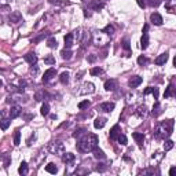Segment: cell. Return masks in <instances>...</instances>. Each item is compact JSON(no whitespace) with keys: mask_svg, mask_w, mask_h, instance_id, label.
Wrapping results in <instances>:
<instances>
[{"mask_svg":"<svg viewBox=\"0 0 176 176\" xmlns=\"http://www.w3.org/2000/svg\"><path fill=\"white\" fill-rule=\"evenodd\" d=\"M98 147V136L95 133H88L84 135V138H81L77 143V149L83 153L94 151V149Z\"/></svg>","mask_w":176,"mask_h":176,"instance_id":"obj_1","label":"cell"},{"mask_svg":"<svg viewBox=\"0 0 176 176\" xmlns=\"http://www.w3.org/2000/svg\"><path fill=\"white\" fill-rule=\"evenodd\" d=\"M173 131V120H165L156 127L154 129V138L158 140L168 138Z\"/></svg>","mask_w":176,"mask_h":176,"instance_id":"obj_2","label":"cell"},{"mask_svg":"<svg viewBox=\"0 0 176 176\" xmlns=\"http://www.w3.org/2000/svg\"><path fill=\"white\" fill-rule=\"evenodd\" d=\"M140 47L146 50L149 47V25L146 24L143 26V35H142V39H140Z\"/></svg>","mask_w":176,"mask_h":176,"instance_id":"obj_3","label":"cell"},{"mask_svg":"<svg viewBox=\"0 0 176 176\" xmlns=\"http://www.w3.org/2000/svg\"><path fill=\"white\" fill-rule=\"evenodd\" d=\"M50 150H51L52 154H63L65 146H63V143H61V142H54V143L50 146Z\"/></svg>","mask_w":176,"mask_h":176,"instance_id":"obj_4","label":"cell"},{"mask_svg":"<svg viewBox=\"0 0 176 176\" xmlns=\"http://www.w3.org/2000/svg\"><path fill=\"white\" fill-rule=\"evenodd\" d=\"M114 107H116V105L113 103V102H105V103L99 105L98 106V110H102V112H106V113H110L114 110Z\"/></svg>","mask_w":176,"mask_h":176,"instance_id":"obj_5","label":"cell"},{"mask_svg":"<svg viewBox=\"0 0 176 176\" xmlns=\"http://www.w3.org/2000/svg\"><path fill=\"white\" fill-rule=\"evenodd\" d=\"M83 89H81L80 91V94H83V95H84V94H94V92H95V85L92 84V83H84V84H83Z\"/></svg>","mask_w":176,"mask_h":176,"instance_id":"obj_6","label":"cell"},{"mask_svg":"<svg viewBox=\"0 0 176 176\" xmlns=\"http://www.w3.org/2000/svg\"><path fill=\"white\" fill-rule=\"evenodd\" d=\"M56 76V70L54 68L51 69H48V70H45L44 72V76H43V83L45 84V83H48V81L51 80L52 77H55Z\"/></svg>","mask_w":176,"mask_h":176,"instance_id":"obj_7","label":"cell"},{"mask_svg":"<svg viewBox=\"0 0 176 176\" xmlns=\"http://www.w3.org/2000/svg\"><path fill=\"white\" fill-rule=\"evenodd\" d=\"M8 19H10V22H12V24H19V22H22V14H21L19 11H14L10 14Z\"/></svg>","mask_w":176,"mask_h":176,"instance_id":"obj_8","label":"cell"},{"mask_svg":"<svg viewBox=\"0 0 176 176\" xmlns=\"http://www.w3.org/2000/svg\"><path fill=\"white\" fill-rule=\"evenodd\" d=\"M103 7H105V3L100 1V0H91V1H89V8H91V10L99 11V10H102Z\"/></svg>","mask_w":176,"mask_h":176,"instance_id":"obj_9","label":"cell"},{"mask_svg":"<svg viewBox=\"0 0 176 176\" xmlns=\"http://www.w3.org/2000/svg\"><path fill=\"white\" fill-rule=\"evenodd\" d=\"M142 84V77L140 76H132L131 79L128 80V85L131 88H136Z\"/></svg>","mask_w":176,"mask_h":176,"instance_id":"obj_10","label":"cell"},{"mask_svg":"<svg viewBox=\"0 0 176 176\" xmlns=\"http://www.w3.org/2000/svg\"><path fill=\"white\" fill-rule=\"evenodd\" d=\"M21 112H22L21 106H18V105H15V106H11V109H10V118H11V120H14V118H17V117H19Z\"/></svg>","mask_w":176,"mask_h":176,"instance_id":"obj_11","label":"cell"},{"mask_svg":"<svg viewBox=\"0 0 176 176\" xmlns=\"http://www.w3.org/2000/svg\"><path fill=\"white\" fill-rule=\"evenodd\" d=\"M25 61H26L30 66H33V65L37 63V55L35 52H28V54L25 55Z\"/></svg>","mask_w":176,"mask_h":176,"instance_id":"obj_12","label":"cell"},{"mask_svg":"<svg viewBox=\"0 0 176 176\" xmlns=\"http://www.w3.org/2000/svg\"><path fill=\"white\" fill-rule=\"evenodd\" d=\"M150 21H151L154 25H157V26H160V25H162V17L158 14V12H153L151 15H150Z\"/></svg>","mask_w":176,"mask_h":176,"instance_id":"obj_13","label":"cell"},{"mask_svg":"<svg viewBox=\"0 0 176 176\" xmlns=\"http://www.w3.org/2000/svg\"><path fill=\"white\" fill-rule=\"evenodd\" d=\"M117 88V81L114 79H110V80L105 81V89L106 91H114Z\"/></svg>","mask_w":176,"mask_h":176,"instance_id":"obj_14","label":"cell"},{"mask_svg":"<svg viewBox=\"0 0 176 176\" xmlns=\"http://www.w3.org/2000/svg\"><path fill=\"white\" fill-rule=\"evenodd\" d=\"M167 61H168V52H164V54H161V55L157 56L156 61H154V63L158 65V66H161V65L167 63Z\"/></svg>","mask_w":176,"mask_h":176,"instance_id":"obj_15","label":"cell"},{"mask_svg":"<svg viewBox=\"0 0 176 176\" xmlns=\"http://www.w3.org/2000/svg\"><path fill=\"white\" fill-rule=\"evenodd\" d=\"M135 114L139 117V118H144V117L147 116V107H146L144 105H143V106H139V107L136 109Z\"/></svg>","mask_w":176,"mask_h":176,"instance_id":"obj_16","label":"cell"},{"mask_svg":"<svg viewBox=\"0 0 176 176\" xmlns=\"http://www.w3.org/2000/svg\"><path fill=\"white\" fill-rule=\"evenodd\" d=\"M106 118L105 117H98L95 121H94V127H95L96 129H100V128H103L105 125H106Z\"/></svg>","mask_w":176,"mask_h":176,"instance_id":"obj_17","label":"cell"},{"mask_svg":"<svg viewBox=\"0 0 176 176\" xmlns=\"http://www.w3.org/2000/svg\"><path fill=\"white\" fill-rule=\"evenodd\" d=\"M74 160H76V157L72 153H63V156H62V161L66 162V164H72Z\"/></svg>","mask_w":176,"mask_h":176,"instance_id":"obj_18","label":"cell"},{"mask_svg":"<svg viewBox=\"0 0 176 176\" xmlns=\"http://www.w3.org/2000/svg\"><path fill=\"white\" fill-rule=\"evenodd\" d=\"M120 133H121V132H120V125H118V124L114 125V127L110 129V139H117Z\"/></svg>","mask_w":176,"mask_h":176,"instance_id":"obj_19","label":"cell"},{"mask_svg":"<svg viewBox=\"0 0 176 176\" xmlns=\"http://www.w3.org/2000/svg\"><path fill=\"white\" fill-rule=\"evenodd\" d=\"M132 138L136 140V143H139L140 146L143 144V142H144V135L143 133H140V132H133L132 133Z\"/></svg>","mask_w":176,"mask_h":176,"instance_id":"obj_20","label":"cell"},{"mask_svg":"<svg viewBox=\"0 0 176 176\" xmlns=\"http://www.w3.org/2000/svg\"><path fill=\"white\" fill-rule=\"evenodd\" d=\"M94 157H95L96 160H105V158H106V154H105L103 151H102V150H100V149H94Z\"/></svg>","mask_w":176,"mask_h":176,"instance_id":"obj_21","label":"cell"},{"mask_svg":"<svg viewBox=\"0 0 176 176\" xmlns=\"http://www.w3.org/2000/svg\"><path fill=\"white\" fill-rule=\"evenodd\" d=\"M151 114L154 117H158L161 114V105H160V102L157 100L156 103H154V106H153V110H151Z\"/></svg>","mask_w":176,"mask_h":176,"instance_id":"obj_22","label":"cell"},{"mask_svg":"<svg viewBox=\"0 0 176 176\" xmlns=\"http://www.w3.org/2000/svg\"><path fill=\"white\" fill-rule=\"evenodd\" d=\"M72 51H70V48H65V50H62L61 51V56H62V59H66L69 61L70 58H72Z\"/></svg>","mask_w":176,"mask_h":176,"instance_id":"obj_23","label":"cell"},{"mask_svg":"<svg viewBox=\"0 0 176 176\" xmlns=\"http://www.w3.org/2000/svg\"><path fill=\"white\" fill-rule=\"evenodd\" d=\"M73 45V33H69L65 36V48H70Z\"/></svg>","mask_w":176,"mask_h":176,"instance_id":"obj_24","label":"cell"},{"mask_svg":"<svg viewBox=\"0 0 176 176\" xmlns=\"http://www.w3.org/2000/svg\"><path fill=\"white\" fill-rule=\"evenodd\" d=\"M45 171H47L48 173H54V175H55V173L58 172V167H56L55 164L50 162L48 165H45Z\"/></svg>","mask_w":176,"mask_h":176,"instance_id":"obj_25","label":"cell"},{"mask_svg":"<svg viewBox=\"0 0 176 176\" xmlns=\"http://www.w3.org/2000/svg\"><path fill=\"white\" fill-rule=\"evenodd\" d=\"M18 172H19V175H28V164L25 161L21 162L19 168H18Z\"/></svg>","mask_w":176,"mask_h":176,"instance_id":"obj_26","label":"cell"},{"mask_svg":"<svg viewBox=\"0 0 176 176\" xmlns=\"http://www.w3.org/2000/svg\"><path fill=\"white\" fill-rule=\"evenodd\" d=\"M47 45L50 48H56L58 47V41H56V39L55 37H48V40H47Z\"/></svg>","mask_w":176,"mask_h":176,"instance_id":"obj_27","label":"cell"},{"mask_svg":"<svg viewBox=\"0 0 176 176\" xmlns=\"http://www.w3.org/2000/svg\"><path fill=\"white\" fill-rule=\"evenodd\" d=\"M173 89H175V87H173L172 84H169L168 88H167V89H165V92H164L165 98H171L172 95H175V94H173Z\"/></svg>","mask_w":176,"mask_h":176,"instance_id":"obj_28","label":"cell"},{"mask_svg":"<svg viewBox=\"0 0 176 176\" xmlns=\"http://www.w3.org/2000/svg\"><path fill=\"white\" fill-rule=\"evenodd\" d=\"M59 81L62 83L63 85H66L69 83V73L68 72H63L62 74L59 76Z\"/></svg>","mask_w":176,"mask_h":176,"instance_id":"obj_29","label":"cell"},{"mask_svg":"<svg viewBox=\"0 0 176 176\" xmlns=\"http://www.w3.org/2000/svg\"><path fill=\"white\" fill-rule=\"evenodd\" d=\"M173 146H175V143H173L171 139H168V140H165V142H164V150H165V151H169V150H172Z\"/></svg>","mask_w":176,"mask_h":176,"instance_id":"obj_30","label":"cell"},{"mask_svg":"<svg viewBox=\"0 0 176 176\" xmlns=\"http://www.w3.org/2000/svg\"><path fill=\"white\" fill-rule=\"evenodd\" d=\"M85 132H87V129L83 128V127H80V128H77L76 131L73 132V138H80L81 135H84Z\"/></svg>","mask_w":176,"mask_h":176,"instance_id":"obj_31","label":"cell"},{"mask_svg":"<svg viewBox=\"0 0 176 176\" xmlns=\"http://www.w3.org/2000/svg\"><path fill=\"white\" fill-rule=\"evenodd\" d=\"M40 113H41V116H48V113H50V105L43 103V106L40 109Z\"/></svg>","mask_w":176,"mask_h":176,"instance_id":"obj_32","label":"cell"},{"mask_svg":"<svg viewBox=\"0 0 176 176\" xmlns=\"http://www.w3.org/2000/svg\"><path fill=\"white\" fill-rule=\"evenodd\" d=\"M102 33H107V35H113L114 33V26L113 25H107L102 29Z\"/></svg>","mask_w":176,"mask_h":176,"instance_id":"obj_33","label":"cell"},{"mask_svg":"<svg viewBox=\"0 0 176 176\" xmlns=\"http://www.w3.org/2000/svg\"><path fill=\"white\" fill-rule=\"evenodd\" d=\"M19 143H21V132L17 129V131L14 132V144H15V146H18Z\"/></svg>","mask_w":176,"mask_h":176,"instance_id":"obj_34","label":"cell"},{"mask_svg":"<svg viewBox=\"0 0 176 176\" xmlns=\"http://www.w3.org/2000/svg\"><path fill=\"white\" fill-rule=\"evenodd\" d=\"M117 140H118V143L123 144V146H125V144L128 143V139H127V136L123 135V133H120L118 135V138H117Z\"/></svg>","mask_w":176,"mask_h":176,"instance_id":"obj_35","label":"cell"},{"mask_svg":"<svg viewBox=\"0 0 176 176\" xmlns=\"http://www.w3.org/2000/svg\"><path fill=\"white\" fill-rule=\"evenodd\" d=\"M89 73H91V76H100V74L103 73V70L100 68H92Z\"/></svg>","mask_w":176,"mask_h":176,"instance_id":"obj_36","label":"cell"},{"mask_svg":"<svg viewBox=\"0 0 176 176\" xmlns=\"http://www.w3.org/2000/svg\"><path fill=\"white\" fill-rule=\"evenodd\" d=\"M44 63H47V65H55V58L52 55H48L44 58Z\"/></svg>","mask_w":176,"mask_h":176,"instance_id":"obj_37","label":"cell"},{"mask_svg":"<svg viewBox=\"0 0 176 176\" xmlns=\"http://www.w3.org/2000/svg\"><path fill=\"white\" fill-rule=\"evenodd\" d=\"M89 100H83V102H80V103H79V109H80V110H84V109H88L89 107Z\"/></svg>","mask_w":176,"mask_h":176,"instance_id":"obj_38","label":"cell"},{"mask_svg":"<svg viewBox=\"0 0 176 176\" xmlns=\"http://www.w3.org/2000/svg\"><path fill=\"white\" fill-rule=\"evenodd\" d=\"M138 63H139L140 66H143V65H147V63H149V59L146 58V56L140 55L139 58H138Z\"/></svg>","mask_w":176,"mask_h":176,"instance_id":"obj_39","label":"cell"},{"mask_svg":"<svg viewBox=\"0 0 176 176\" xmlns=\"http://www.w3.org/2000/svg\"><path fill=\"white\" fill-rule=\"evenodd\" d=\"M10 120H11V118H10ZM10 120H8V118H3V120H1V129H3V131H6V129L10 127Z\"/></svg>","mask_w":176,"mask_h":176,"instance_id":"obj_40","label":"cell"},{"mask_svg":"<svg viewBox=\"0 0 176 176\" xmlns=\"http://www.w3.org/2000/svg\"><path fill=\"white\" fill-rule=\"evenodd\" d=\"M147 4L150 7H158L161 4V0H147Z\"/></svg>","mask_w":176,"mask_h":176,"instance_id":"obj_41","label":"cell"},{"mask_svg":"<svg viewBox=\"0 0 176 176\" xmlns=\"http://www.w3.org/2000/svg\"><path fill=\"white\" fill-rule=\"evenodd\" d=\"M45 95H47V94H45V92H44V91H41V92H37L36 95H35V99H36L37 102H40V100H43V98H44V96H45Z\"/></svg>","mask_w":176,"mask_h":176,"instance_id":"obj_42","label":"cell"},{"mask_svg":"<svg viewBox=\"0 0 176 176\" xmlns=\"http://www.w3.org/2000/svg\"><path fill=\"white\" fill-rule=\"evenodd\" d=\"M48 35H50V32H45V33H43V35H40V36H39V37H36V39H33V40H32V43H39V41H40V40H43L44 37H47Z\"/></svg>","mask_w":176,"mask_h":176,"instance_id":"obj_43","label":"cell"},{"mask_svg":"<svg viewBox=\"0 0 176 176\" xmlns=\"http://www.w3.org/2000/svg\"><path fill=\"white\" fill-rule=\"evenodd\" d=\"M123 48H124L125 51L129 52V50H131V45H129V40H128V39H124V40H123Z\"/></svg>","mask_w":176,"mask_h":176,"instance_id":"obj_44","label":"cell"},{"mask_svg":"<svg viewBox=\"0 0 176 176\" xmlns=\"http://www.w3.org/2000/svg\"><path fill=\"white\" fill-rule=\"evenodd\" d=\"M95 169L98 171V172H105V171H106V165L102 164V162H99V164L95 167Z\"/></svg>","mask_w":176,"mask_h":176,"instance_id":"obj_45","label":"cell"},{"mask_svg":"<svg viewBox=\"0 0 176 176\" xmlns=\"http://www.w3.org/2000/svg\"><path fill=\"white\" fill-rule=\"evenodd\" d=\"M87 61L89 62V63H94V62L96 61V55H94V54H92V55H88L87 56Z\"/></svg>","mask_w":176,"mask_h":176,"instance_id":"obj_46","label":"cell"},{"mask_svg":"<svg viewBox=\"0 0 176 176\" xmlns=\"http://www.w3.org/2000/svg\"><path fill=\"white\" fill-rule=\"evenodd\" d=\"M136 1H138V6H139L140 8H144L146 7V3H147L146 0H136Z\"/></svg>","mask_w":176,"mask_h":176,"instance_id":"obj_47","label":"cell"},{"mask_svg":"<svg viewBox=\"0 0 176 176\" xmlns=\"http://www.w3.org/2000/svg\"><path fill=\"white\" fill-rule=\"evenodd\" d=\"M153 89H154V87H147L146 89L143 91V95H149V94H153Z\"/></svg>","mask_w":176,"mask_h":176,"instance_id":"obj_48","label":"cell"},{"mask_svg":"<svg viewBox=\"0 0 176 176\" xmlns=\"http://www.w3.org/2000/svg\"><path fill=\"white\" fill-rule=\"evenodd\" d=\"M153 95H154V99H158V95H160V91H158V88L154 87V89H153Z\"/></svg>","mask_w":176,"mask_h":176,"instance_id":"obj_49","label":"cell"},{"mask_svg":"<svg viewBox=\"0 0 176 176\" xmlns=\"http://www.w3.org/2000/svg\"><path fill=\"white\" fill-rule=\"evenodd\" d=\"M10 161H11V160H10V157H4V162H3L4 168H7L8 165H10Z\"/></svg>","mask_w":176,"mask_h":176,"instance_id":"obj_50","label":"cell"},{"mask_svg":"<svg viewBox=\"0 0 176 176\" xmlns=\"http://www.w3.org/2000/svg\"><path fill=\"white\" fill-rule=\"evenodd\" d=\"M143 173H147V175H150V173H154V168H149V169H144Z\"/></svg>","mask_w":176,"mask_h":176,"instance_id":"obj_51","label":"cell"},{"mask_svg":"<svg viewBox=\"0 0 176 176\" xmlns=\"http://www.w3.org/2000/svg\"><path fill=\"white\" fill-rule=\"evenodd\" d=\"M169 175H171V176H175L176 175V168H175V167L169 169Z\"/></svg>","mask_w":176,"mask_h":176,"instance_id":"obj_52","label":"cell"},{"mask_svg":"<svg viewBox=\"0 0 176 176\" xmlns=\"http://www.w3.org/2000/svg\"><path fill=\"white\" fill-rule=\"evenodd\" d=\"M33 118V114H28V116H25V120L29 121V120H32Z\"/></svg>","mask_w":176,"mask_h":176,"instance_id":"obj_53","label":"cell"},{"mask_svg":"<svg viewBox=\"0 0 176 176\" xmlns=\"http://www.w3.org/2000/svg\"><path fill=\"white\" fill-rule=\"evenodd\" d=\"M83 73H84V72H80L79 74H76V80H80L81 76H83Z\"/></svg>","mask_w":176,"mask_h":176,"instance_id":"obj_54","label":"cell"},{"mask_svg":"<svg viewBox=\"0 0 176 176\" xmlns=\"http://www.w3.org/2000/svg\"><path fill=\"white\" fill-rule=\"evenodd\" d=\"M30 73H35V74H36V73H37V68H36V66H35V68H30Z\"/></svg>","mask_w":176,"mask_h":176,"instance_id":"obj_55","label":"cell"},{"mask_svg":"<svg viewBox=\"0 0 176 176\" xmlns=\"http://www.w3.org/2000/svg\"><path fill=\"white\" fill-rule=\"evenodd\" d=\"M50 3L51 4H58L59 3V0H50Z\"/></svg>","mask_w":176,"mask_h":176,"instance_id":"obj_56","label":"cell"},{"mask_svg":"<svg viewBox=\"0 0 176 176\" xmlns=\"http://www.w3.org/2000/svg\"><path fill=\"white\" fill-rule=\"evenodd\" d=\"M167 10H168L169 12H173V8L171 7V6H167Z\"/></svg>","mask_w":176,"mask_h":176,"instance_id":"obj_57","label":"cell"},{"mask_svg":"<svg viewBox=\"0 0 176 176\" xmlns=\"http://www.w3.org/2000/svg\"><path fill=\"white\" fill-rule=\"evenodd\" d=\"M173 66H175V68H176V56H175V58H173Z\"/></svg>","mask_w":176,"mask_h":176,"instance_id":"obj_58","label":"cell"},{"mask_svg":"<svg viewBox=\"0 0 176 176\" xmlns=\"http://www.w3.org/2000/svg\"><path fill=\"white\" fill-rule=\"evenodd\" d=\"M165 1H171V0H165Z\"/></svg>","mask_w":176,"mask_h":176,"instance_id":"obj_59","label":"cell"},{"mask_svg":"<svg viewBox=\"0 0 176 176\" xmlns=\"http://www.w3.org/2000/svg\"><path fill=\"white\" fill-rule=\"evenodd\" d=\"M83 1H85V0H83Z\"/></svg>","mask_w":176,"mask_h":176,"instance_id":"obj_60","label":"cell"}]
</instances>
